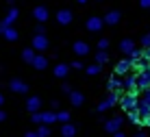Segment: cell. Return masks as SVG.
<instances>
[{
	"label": "cell",
	"mask_w": 150,
	"mask_h": 137,
	"mask_svg": "<svg viewBox=\"0 0 150 137\" xmlns=\"http://www.w3.org/2000/svg\"><path fill=\"white\" fill-rule=\"evenodd\" d=\"M120 107L124 109V111H135V109L139 107V96H137V92H126L124 96L120 98Z\"/></svg>",
	"instance_id": "cell-1"
},
{
	"label": "cell",
	"mask_w": 150,
	"mask_h": 137,
	"mask_svg": "<svg viewBox=\"0 0 150 137\" xmlns=\"http://www.w3.org/2000/svg\"><path fill=\"white\" fill-rule=\"evenodd\" d=\"M122 89H124V92H139V89H137V74L122 76Z\"/></svg>",
	"instance_id": "cell-2"
},
{
	"label": "cell",
	"mask_w": 150,
	"mask_h": 137,
	"mask_svg": "<svg viewBox=\"0 0 150 137\" xmlns=\"http://www.w3.org/2000/svg\"><path fill=\"white\" fill-rule=\"evenodd\" d=\"M117 100H120V96H117V92H109V96H107V98L102 100L100 104H98V111L102 113V111H107V109H111L113 104L117 102Z\"/></svg>",
	"instance_id": "cell-3"
},
{
	"label": "cell",
	"mask_w": 150,
	"mask_h": 137,
	"mask_svg": "<svg viewBox=\"0 0 150 137\" xmlns=\"http://www.w3.org/2000/svg\"><path fill=\"white\" fill-rule=\"evenodd\" d=\"M131 70H133V61L131 59H122V61L115 63V74L117 76H126Z\"/></svg>",
	"instance_id": "cell-4"
},
{
	"label": "cell",
	"mask_w": 150,
	"mask_h": 137,
	"mask_svg": "<svg viewBox=\"0 0 150 137\" xmlns=\"http://www.w3.org/2000/svg\"><path fill=\"white\" fill-rule=\"evenodd\" d=\"M48 46H50V41H48L46 35H33V48L37 50V52L48 50Z\"/></svg>",
	"instance_id": "cell-5"
},
{
	"label": "cell",
	"mask_w": 150,
	"mask_h": 137,
	"mask_svg": "<svg viewBox=\"0 0 150 137\" xmlns=\"http://www.w3.org/2000/svg\"><path fill=\"white\" fill-rule=\"evenodd\" d=\"M9 89H11L13 94H28V85L24 81H20V78H13V81L9 83Z\"/></svg>",
	"instance_id": "cell-6"
},
{
	"label": "cell",
	"mask_w": 150,
	"mask_h": 137,
	"mask_svg": "<svg viewBox=\"0 0 150 137\" xmlns=\"http://www.w3.org/2000/svg\"><path fill=\"white\" fill-rule=\"evenodd\" d=\"M150 87V70H144L137 74V89L142 92V89H148Z\"/></svg>",
	"instance_id": "cell-7"
},
{
	"label": "cell",
	"mask_w": 150,
	"mask_h": 137,
	"mask_svg": "<svg viewBox=\"0 0 150 137\" xmlns=\"http://www.w3.org/2000/svg\"><path fill=\"white\" fill-rule=\"evenodd\" d=\"M122 124H124V120H122V118H111L109 122L105 124V131H107V133H111V135H113V133H117V131L122 128Z\"/></svg>",
	"instance_id": "cell-8"
},
{
	"label": "cell",
	"mask_w": 150,
	"mask_h": 137,
	"mask_svg": "<svg viewBox=\"0 0 150 137\" xmlns=\"http://www.w3.org/2000/svg\"><path fill=\"white\" fill-rule=\"evenodd\" d=\"M33 18L37 20V22H46V20L50 18V11L44 7V4H39V7H35V9H33Z\"/></svg>",
	"instance_id": "cell-9"
},
{
	"label": "cell",
	"mask_w": 150,
	"mask_h": 137,
	"mask_svg": "<svg viewBox=\"0 0 150 137\" xmlns=\"http://www.w3.org/2000/svg\"><path fill=\"white\" fill-rule=\"evenodd\" d=\"M102 24H105V18H89L87 20V31H91V33H98V31H102Z\"/></svg>",
	"instance_id": "cell-10"
},
{
	"label": "cell",
	"mask_w": 150,
	"mask_h": 137,
	"mask_svg": "<svg viewBox=\"0 0 150 137\" xmlns=\"http://www.w3.org/2000/svg\"><path fill=\"white\" fill-rule=\"evenodd\" d=\"M72 18H74V15H72V11H70V9H61V11L59 13H57V22H59V24H70L72 22Z\"/></svg>",
	"instance_id": "cell-11"
},
{
	"label": "cell",
	"mask_w": 150,
	"mask_h": 137,
	"mask_svg": "<svg viewBox=\"0 0 150 137\" xmlns=\"http://www.w3.org/2000/svg\"><path fill=\"white\" fill-rule=\"evenodd\" d=\"M72 50H74V55H79V57H87L91 48H89V44H85V41H76Z\"/></svg>",
	"instance_id": "cell-12"
},
{
	"label": "cell",
	"mask_w": 150,
	"mask_h": 137,
	"mask_svg": "<svg viewBox=\"0 0 150 137\" xmlns=\"http://www.w3.org/2000/svg\"><path fill=\"white\" fill-rule=\"evenodd\" d=\"M18 18H20V11H18L15 7H11V9L7 11V15H4V20H2V22L7 24V26H13V24H15V20H18Z\"/></svg>",
	"instance_id": "cell-13"
},
{
	"label": "cell",
	"mask_w": 150,
	"mask_h": 137,
	"mask_svg": "<svg viewBox=\"0 0 150 137\" xmlns=\"http://www.w3.org/2000/svg\"><path fill=\"white\" fill-rule=\"evenodd\" d=\"M70 67L72 65H68V63H57V65H54V76H59V78H65V76H68V72H70Z\"/></svg>",
	"instance_id": "cell-14"
},
{
	"label": "cell",
	"mask_w": 150,
	"mask_h": 137,
	"mask_svg": "<svg viewBox=\"0 0 150 137\" xmlns=\"http://www.w3.org/2000/svg\"><path fill=\"white\" fill-rule=\"evenodd\" d=\"M35 57H37V50H35L33 46L22 50V61H24V63H30V65H33V59H35Z\"/></svg>",
	"instance_id": "cell-15"
},
{
	"label": "cell",
	"mask_w": 150,
	"mask_h": 137,
	"mask_svg": "<svg viewBox=\"0 0 150 137\" xmlns=\"http://www.w3.org/2000/svg\"><path fill=\"white\" fill-rule=\"evenodd\" d=\"M107 89L109 92H117V89H122V76H111L109 78V83H107Z\"/></svg>",
	"instance_id": "cell-16"
},
{
	"label": "cell",
	"mask_w": 150,
	"mask_h": 137,
	"mask_svg": "<svg viewBox=\"0 0 150 137\" xmlns=\"http://www.w3.org/2000/svg\"><path fill=\"white\" fill-rule=\"evenodd\" d=\"M83 102H85V96L74 89V92L70 94V104H74V107H83Z\"/></svg>",
	"instance_id": "cell-17"
},
{
	"label": "cell",
	"mask_w": 150,
	"mask_h": 137,
	"mask_svg": "<svg viewBox=\"0 0 150 137\" xmlns=\"http://www.w3.org/2000/svg\"><path fill=\"white\" fill-rule=\"evenodd\" d=\"M2 35H4V39L7 41H18V31L13 28V26H4V31H2Z\"/></svg>",
	"instance_id": "cell-18"
},
{
	"label": "cell",
	"mask_w": 150,
	"mask_h": 137,
	"mask_svg": "<svg viewBox=\"0 0 150 137\" xmlns=\"http://www.w3.org/2000/svg\"><path fill=\"white\" fill-rule=\"evenodd\" d=\"M33 67L35 70H46V67H48V59H46L44 55H37L33 59Z\"/></svg>",
	"instance_id": "cell-19"
},
{
	"label": "cell",
	"mask_w": 150,
	"mask_h": 137,
	"mask_svg": "<svg viewBox=\"0 0 150 137\" xmlns=\"http://www.w3.org/2000/svg\"><path fill=\"white\" fill-rule=\"evenodd\" d=\"M39 107H41V100H39L37 96H33V98H28V100H26V109H28L30 113L39 111Z\"/></svg>",
	"instance_id": "cell-20"
},
{
	"label": "cell",
	"mask_w": 150,
	"mask_h": 137,
	"mask_svg": "<svg viewBox=\"0 0 150 137\" xmlns=\"http://www.w3.org/2000/svg\"><path fill=\"white\" fill-rule=\"evenodd\" d=\"M61 135H63V137H74L76 135V126L70 124V122H65L63 126H61Z\"/></svg>",
	"instance_id": "cell-21"
},
{
	"label": "cell",
	"mask_w": 150,
	"mask_h": 137,
	"mask_svg": "<svg viewBox=\"0 0 150 137\" xmlns=\"http://www.w3.org/2000/svg\"><path fill=\"white\" fill-rule=\"evenodd\" d=\"M120 18H122L120 11H109L105 15V24H117V22H120Z\"/></svg>",
	"instance_id": "cell-22"
},
{
	"label": "cell",
	"mask_w": 150,
	"mask_h": 137,
	"mask_svg": "<svg viewBox=\"0 0 150 137\" xmlns=\"http://www.w3.org/2000/svg\"><path fill=\"white\" fill-rule=\"evenodd\" d=\"M120 50L124 52V55H128V57H131V52L135 50V44H133L131 39H124L122 44H120Z\"/></svg>",
	"instance_id": "cell-23"
},
{
	"label": "cell",
	"mask_w": 150,
	"mask_h": 137,
	"mask_svg": "<svg viewBox=\"0 0 150 137\" xmlns=\"http://www.w3.org/2000/svg\"><path fill=\"white\" fill-rule=\"evenodd\" d=\"M41 115H44L41 124H52V122H57V111H41Z\"/></svg>",
	"instance_id": "cell-24"
},
{
	"label": "cell",
	"mask_w": 150,
	"mask_h": 137,
	"mask_svg": "<svg viewBox=\"0 0 150 137\" xmlns=\"http://www.w3.org/2000/svg\"><path fill=\"white\" fill-rule=\"evenodd\" d=\"M128 120H131L133 124H144V118H142V113H139L137 109L135 111H128Z\"/></svg>",
	"instance_id": "cell-25"
},
{
	"label": "cell",
	"mask_w": 150,
	"mask_h": 137,
	"mask_svg": "<svg viewBox=\"0 0 150 137\" xmlns=\"http://www.w3.org/2000/svg\"><path fill=\"white\" fill-rule=\"evenodd\" d=\"M85 70H87V74H89V76H96V74H100L102 65H100V63H91V65H87Z\"/></svg>",
	"instance_id": "cell-26"
},
{
	"label": "cell",
	"mask_w": 150,
	"mask_h": 137,
	"mask_svg": "<svg viewBox=\"0 0 150 137\" xmlns=\"http://www.w3.org/2000/svg\"><path fill=\"white\" fill-rule=\"evenodd\" d=\"M109 61V55H107L105 50H100V52H96V63H100V65H105V63Z\"/></svg>",
	"instance_id": "cell-27"
},
{
	"label": "cell",
	"mask_w": 150,
	"mask_h": 137,
	"mask_svg": "<svg viewBox=\"0 0 150 137\" xmlns=\"http://www.w3.org/2000/svg\"><path fill=\"white\" fill-rule=\"evenodd\" d=\"M57 122H70V111H57Z\"/></svg>",
	"instance_id": "cell-28"
},
{
	"label": "cell",
	"mask_w": 150,
	"mask_h": 137,
	"mask_svg": "<svg viewBox=\"0 0 150 137\" xmlns=\"http://www.w3.org/2000/svg\"><path fill=\"white\" fill-rule=\"evenodd\" d=\"M37 135H39V137H50V128H48V124H39Z\"/></svg>",
	"instance_id": "cell-29"
},
{
	"label": "cell",
	"mask_w": 150,
	"mask_h": 137,
	"mask_svg": "<svg viewBox=\"0 0 150 137\" xmlns=\"http://www.w3.org/2000/svg\"><path fill=\"white\" fill-rule=\"evenodd\" d=\"M35 35H46V26H44V22H39L37 26H35Z\"/></svg>",
	"instance_id": "cell-30"
},
{
	"label": "cell",
	"mask_w": 150,
	"mask_h": 137,
	"mask_svg": "<svg viewBox=\"0 0 150 137\" xmlns=\"http://www.w3.org/2000/svg\"><path fill=\"white\" fill-rule=\"evenodd\" d=\"M30 115H33V122H35V124H41V120H44L41 111H35V113H30Z\"/></svg>",
	"instance_id": "cell-31"
},
{
	"label": "cell",
	"mask_w": 150,
	"mask_h": 137,
	"mask_svg": "<svg viewBox=\"0 0 150 137\" xmlns=\"http://www.w3.org/2000/svg\"><path fill=\"white\" fill-rule=\"evenodd\" d=\"M61 92H63V94H65V96H70V94H72V92H74V89H72V87L68 85V83H63V85H61Z\"/></svg>",
	"instance_id": "cell-32"
},
{
	"label": "cell",
	"mask_w": 150,
	"mask_h": 137,
	"mask_svg": "<svg viewBox=\"0 0 150 137\" xmlns=\"http://www.w3.org/2000/svg\"><path fill=\"white\" fill-rule=\"evenodd\" d=\"M98 48H100V50H107V48H109V39H100V41H98Z\"/></svg>",
	"instance_id": "cell-33"
},
{
	"label": "cell",
	"mask_w": 150,
	"mask_h": 137,
	"mask_svg": "<svg viewBox=\"0 0 150 137\" xmlns=\"http://www.w3.org/2000/svg\"><path fill=\"white\" fill-rule=\"evenodd\" d=\"M142 44H144V48H150V35H144V37H142Z\"/></svg>",
	"instance_id": "cell-34"
},
{
	"label": "cell",
	"mask_w": 150,
	"mask_h": 137,
	"mask_svg": "<svg viewBox=\"0 0 150 137\" xmlns=\"http://www.w3.org/2000/svg\"><path fill=\"white\" fill-rule=\"evenodd\" d=\"M72 67H74V70H83V63L81 61H74V63H70Z\"/></svg>",
	"instance_id": "cell-35"
},
{
	"label": "cell",
	"mask_w": 150,
	"mask_h": 137,
	"mask_svg": "<svg viewBox=\"0 0 150 137\" xmlns=\"http://www.w3.org/2000/svg\"><path fill=\"white\" fill-rule=\"evenodd\" d=\"M139 4H142L144 9H150V0H139Z\"/></svg>",
	"instance_id": "cell-36"
},
{
	"label": "cell",
	"mask_w": 150,
	"mask_h": 137,
	"mask_svg": "<svg viewBox=\"0 0 150 137\" xmlns=\"http://www.w3.org/2000/svg\"><path fill=\"white\" fill-rule=\"evenodd\" d=\"M24 137H39V135H37V131H28V133L24 135Z\"/></svg>",
	"instance_id": "cell-37"
},
{
	"label": "cell",
	"mask_w": 150,
	"mask_h": 137,
	"mask_svg": "<svg viewBox=\"0 0 150 137\" xmlns=\"http://www.w3.org/2000/svg\"><path fill=\"white\" fill-rule=\"evenodd\" d=\"M4 120H7V113H4L2 109H0V122H4Z\"/></svg>",
	"instance_id": "cell-38"
},
{
	"label": "cell",
	"mask_w": 150,
	"mask_h": 137,
	"mask_svg": "<svg viewBox=\"0 0 150 137\" xmlns=\"http://www.w3.org/2000/svg\"><path fill=\"white\" fill-rule=\"evenodd\" d=\"M113 137H126V135H124L122 131H117V133H113Z\"/></svg>",
	"instance_id": "cell-39"
},
{
	"label": "cell",
	"mask_w": 150,
	"mask_h": 137,
	"mask_svg": "<svg viewBox=\"0 0 150 137\" xmlns=\"http://www.w3.org/2000/svg\"><path fill=\"white\" fill-rule=\"evenodd\" d=\"M144 124H148V126H150V113L146 115V118H144Z\"/></svg>",
	"instance_id": "cell-40"
},
{
	"label": "cell",
	"mask_w": 150,
	"mask_h": 137,
	"mask_svg": "<svg viewBox=\"0 0 150 137\" xmlns=\"http://www.w3.org/2000/svg\"><path fill=\"white\" fill-rule=\"evenodd\" d=\"M135 137H146V133H144V131H139V133H137Z\"/></svg>",
	"instance_id": "cell-41"
},
{
	"label": "cell",
	"mask_w": 150,
	"mask_h": 137,
	"mask_svg": "<svg viewBox=\"0 0 150 137\" xmlns=\"http://www.w3.org/2000/svg\"><path fill=\"white\" fill-rule=\"evenodd\" d=\"M0 104H4V96H2V94H0Z\"/></svg>",
	"instance_id": "cell-42"
},
{
	"label": "cell",
	"mask_w": 150,
	"mask_h": 137,
	"mask_svg": "<svg viewBox=\"0 0 150 137\" xmlns=\"http://www.w3.org/2000/svg\"><path fill=\"white\" fill-rule=\"evenodd\" d=\"M76 2H81V4H85V2H87V0H76Z\"/></svg>",
	"instance_id": "cell-43"
}]
</instances>
